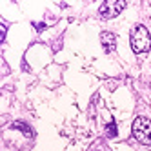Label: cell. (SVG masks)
Returning <instances> with one entry per match:
<instances>
[{"instance_id": "1", "label": "cell", "mask_w": 151, "mask_h": 151, "mask_svg": "<svg viewBox=\"0 0 151 151\" xmlns=\"http://www.w3.org/2000/svg\"><path fill=\"white\" fill-rule=\"evenodd\" d=\"M131 49L135 53H146L151 49V35L146 26H135L131 29Z\"/></svg>"}, {"instance_id": "2", "label": "cell", "mask_w": 151, "mask_h": 151, "mask_svg": "<svg viewBox=\"0 0 151 151\" xmlns=\"http://www.w3.org/2000/svg\"><path fill=\"white\" fill-rule=\"evenodd\" d=\"M133 137L144 146H151V120L147 116H137L131 126Z\"/></svg>"}, {"instance_id": "3", "label": "cell", "mask_w": 151, "mask_h": 151, "mask_svg": "<svg viewBox=\"0 0 151 151\" xmlns=\"http://www.w3.org/2000/svg\"><path fill=\"white\" fill-rule=\"evenodd\" d=\"M127 4L124 2V0H107V2H104L99 9V15L100 18H113L116 15H120V11L126 7Z\"/></svg>"}, {"instance_id": "4", "label": "cell", "mask_w": 151, "mask_h": 151, "mask_svg": "<svg viewBox=\"0 0 151 151\" xmlns=\"http://www.w3.org/2000/svg\"><path fill=\"white\" fill-rule=\"evenodd\" d=\"M100 42H102V49L106 53H111L116 47V37L113 33H109V31H104L100 35Z\"/></svg>"}, {"instance_id": "5", "label": "cell", "mask_w": 151, "mask_h": 151, "mask_svg": "<svg viewBox=\"0 0 151 151\" xmlns=\"http://www.w3.org/2000/svg\"><path fill=\"white\" fill-rule=\"evenodd\" d=\"M13 127L15 129H20L26 137H33V129H31L26 122H22V120H18V122H13Z\"/></svg>"}, {"instance_id": "6", "label": "cell", "mask_w": 151, "mask_h": 151, "mask_svg": "<svg viewBox=\"0 0 151 151\" xmlns=\"http://www.w3.org/2000/svg\"><path fill=\"white\" fill-rule=\"evenodd\" d=\"M106 133L109 135V137H116V126H115V122H109L106 126Z\"/></svg>"}]
</instances>
